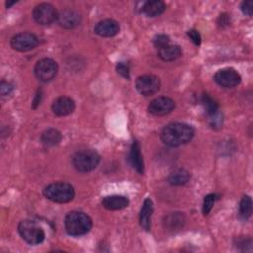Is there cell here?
<instances>
[{"mask_svg": "<svg viewBox=\"0 0 253 253\" xmlns=\"http://www.w3.org/2000/svg\"><path fill=\"white\" fill-rule=\"evenodd\" d=\"M166 9V5L164 2L159 0L146 1L143 3L141 11L147 17H156L164 12Z\"/></svg>", "mask_w": 253, "mask_h": 253, "instance_id": "obj_19", "label": "cell"}, {"mask_svg": "<svg viewBox=\"0 0 253 253\" xmlns=\"http://www.w3.org/2000/svg\"><path fill=\"white\" fill-rule=\"evenodd\" d=\"M61 138L60 131L55 128H47L41 135V140L45 146H54L60 142Z\"/></svg>", "mask_w": 253, "mask_h": 253, "instance_id": "obj_22", "label": "cell"}, {"mask_svg": "<svg viewBox=\"0 0 253 253\" xmlns=\"http://www.w3.org/2000/svg\"><path fill=\"white\" fill-rule=\"evenodd\" d=\"M175 108V102L169 97H158L152 100L148 105V112L153 116H165L171 113Z\"/></svg>", "mask_w": 253, "mask_h": 253, "instance_id": "obj_11", "label": "cell"}, {"mask_svg": "<svg viewBox=\"0 0 253 253\" xmlns=\"http://www.w3.org/2000/svg\"><path fill=\"white\" fill-rule=\"evenodd\" d=\"M16 2L15 1H13V2H6V6H7V8H10L13 4H15Z\"/></svg>", "mask_w": 253, "mask_h": 253, "instance_id": "obj_32", "label": "cell"}, {"mask_svg": "<svg viewBox=\"0 0 253 253\" xmlns=\"http://www.w3.org/2000/svg\"><path fill=\"white\" fill-rule=\"evenodd\" d=\"M94 32L100 37H114L120 32V25L113 19H105L96 24Z\"/></svg>", "mask_w": 253, "mask_h": 253, "instance_id": "obj_14", "label": "cell"}, {"mask_svg": "<svg viewBox=\"0 0 253 253\" xmlns=\"http://www.w3.org/2000/svg\"><path fill=\"white\" fill-rule=\"evenodd\" d=\"M215 202V195L214 194H209L205 197L204 199V204H203V212L205 215L209 214L210 211H211L213 205Z\"/></svg>", "mask_w": 253, "mask_h": 253, "instance_id": "obj_25", "label": "cell"}, {"mask_svg": "<svg viewBox=\"0 0 253 253\" xmlns=\"http://www.w3.org/2000/svg\"><path fill=\"white\" fill-rule=\"evenodd\" d=\"M64 227L68 234L73 236L84 235L92 227V219L82 211H70L64 218Z\"/></svg>", "mask_w": 253, "mask_h": 253, "instance_id": "obj_2", "label": "cell"}, {"mask_svg": "<svg viewBox=\"0 0 253 253\" xmlns=\"http://www.w3.org/2000/svg\"><path fill=\"white\" fill-rule=\"evenodd\" d=\"M129 161L132 165V167L139 173L143 174L144 171V164H143V159L142 155L140 152V145L138 141H133L130 147V152H129Z\"/></svg>", "mask_w": 253, "mask_h": 253, "instance_id": "obj_16", "label": "cell"}, {"mask_svg": "<svg viewBox=\"0 0 253 253\" xmlns=\"http://www.w3.org/2000/svg\"><path fill=\"white\" fill-rule=\"evenodd\" d=\"M201 102L210 118L219 113L217 103L209 94H203L201 97Z\"/></svg>", "mask_w": 253, "mask_h": 253, "instance_id": "obj_23", "label": "cell"}, {"mask_svg": "<svg viewBox=\"0 0 253 253\" xmlns=\"http://www.w3.org/2000/svg\"><path fill=\"white\" fill-rule=\"evenodd\" d=\"M252 213V200L249 196H244L239 205V214L243 219H247Z\"/></svg>", "mask_w": 253, "mask_h": 253, "instance_id": "obj_24", "label": "cell"}, {"mask_svg": "<svg viewBox=\"0 0 253 253\" xmlns=\"http://www.w3.org/2000/svg\"><path fill=\"white\" fill-rule=\"evenodd\" d=\"M18 231L21 237L31 245L42 243L45 236L43 229L31 219L22 220L18 225Z\"/></svg>", "mask_w": 253, "mask_h": 253, "instance_id": "obj_5", "label": "cell"}, {"mask_svg": "<svg viewBox=\"0 0 253 253\" xmlns=\"http://www.w3.org/2000/svg\"><path fill=\"white\" fill-rule=\"evenodd\" d=\"M241 11L247 16L252 15V1H244L241 4Z\"/></svg>", "mask_w": 253, "mask_h": 253, "instance_id": "obj_30", "label": "cell"}, {"mask_svg": "<svg viewBox=\"0 0 253 253\" xmlns=\"http://www.w3.org/2000/svg\"><path fill=\"white\" fill-rule=\"evenodd\" d=\"M58 70L57 63L51 58H42L39 60L34 68L35 75L40 81L48 82L52 80Z\"/></svg>", "mask_w": 253, "mask_h": 253, "instance_id": "obj_6", "label": "cell"}, {"mask_svg": "<svg viewBox=\"0 0 253 253\" xmlns=\"http://www.w3.org/2000/svg\"><path fill=\"white\" fill-rule=\"evenodd\" d=\"M56 21L58 22L59 26L64 29H73L80 25L81 16L74 10L65 9L58 13Z\"/></svg>", "mask_w": 253, "mask_h": 253, "instance_id": "obj_12", "label": "cell"}, {"mask_svg": "<svg viewBox=\"0 0 253 253\" xmlns=\"http://www.w3.org/2000/svg\"><path fill=\"white\" fill-rule=\"evenodd\" d=\"M135 87L141 95L150 96L160 89V80L155 75H142L136 79Z\"/></svg>", "mask_w": 253, "mask_h": 253, "instance_id": "obj_10", "label": "cell"}, {"mask_svg": "<svg viewBox=\"0 0 253 253\" xmlns=\"http://www.w3.org/2000/svg\"><path fill=\"white\" fill-rule=\"evenodd\" d=\"M152 211H153L152 201L150 199H145L139 214V223H140V226L146 231L150 229Z\"/></svg>", "mask_w": 253, "mask_h": 253, "instance_id": "obj_17", "label": "cell"}, {"mask_svg": "<svg viewBox=\"0 0 253 253\" xmlns=\"http://www.w3.org/2000/svg\"><path fill=\"white\" fill-rule=\"evenodd\" d=\"M75 109L74 101L66 96H61L55 99L52 103L51 110L54 115L58 117H64L70 115Z\"/></svg>", "mask_w": 253, "mask_h": 253, "instance_id": "obj_13", "label": "cell"}, {"mask_svg": "<svg viewBox=\"0 0 253 253\" xmlns=\"http://www.w3.org/2000/svg\"><path fill=\"white\" fill-rule=\"evenodd\" d=\"M117 72L123 77L129 79V67L126 62H119L116 66Z\"/></svg>", "mask_w": 253, "mask_h": 253, "instance_id": "obj_27", "label": "cell"}, {"mask_svg": "<svg viewBox=\"0 0 253 253\" xmlns=\"http://www.w3.org/2000/svg\"><path fill=\"white\" fill-rule=\"evenodd\" d=\"M188 36L191 39V41L196 44L199 45L201 43V35L198 31L196 30H190L188 31Z\"/></svg>", "mask_w": 253, "mask_h": 253, "instance_id": "obj_29", "label": "cell"}, {"mask_svg": "<svg viewBox=\"0 0 253 253\" xmlns=\"http://www.w3.org/2000/svg\"><path fill=\"white\" fill-rule=\"evenodd\" d=\"M190 173L186 169L180 168L174 170L169 174L168 182L173 186H182L190 180Z\"/></svg>", "mask_w": 253, "mask_h": 253, "instance_id": "obj_21", "label": "cell"}, {"mask_svg": "<svg viewBox=\"0 0 253 253\" xmlns=\"http://www.w3.org/2000/svg\"><path fill=\"white\" fill-rule=\"evenodd\" d=\"M43 195L51 202L65 204L73 200L75 196L74 188L65 182H56L43 189Z\"/></svg>", "mask_w": 253, "mask_h": 253, "instance_id": "obj_3", "label": "cell"}, {"mask_svg": "<svg viewBox=\"0 0 253 253\" xmlns=\"http://www.w3.org/2000/svg\"><path fill=\"white\" fill-rule=\"evenodd\" d=\"M182 51L177 44H168L158 50V56L163 61H173L180 57Z\"/></svg>", "mask_w": 253, "mask_h": 253, "instance_id": "obj_20", "label": "cell"}, {"mask_svg": "<svg viewBox=\"0 0 253 253\" xmlns=\"http://www.w3.org/2000/svg\"><path fill=\"white\" fill-rule=\"evenodd\" d=\"M185 220V215L182 212H171L164 217L163 224L167 230L175 231L183 227Z\"/></svg>", "mask_w": 253, "mask_h": 253, "instance_id": "obj_18", "label": "cell"}, {"mask_svg": "<svg viewBox=\"0 0 253 253\" xmlns=\"http://www.w3.org/2000/svg\"><path fill=\"white\" fill-rule=\"evenodd\" d=\"M100 162V155L93 149H82L72 156V165L79 172H90Z\"/></svg>", "mask_w": 253, "mask_h": 253, "instance_id": "obj_4", "label": "cell"}, {"mask_svg": "<svg viewBox=\"0 0 253 253\" xmlns=\"http://www.w3.org/2000/svg\"><path fill=\"white\" fill-rule=\"evenodd\" d=\"M194 134L192 126L185 123H171L162 129L161 140L168 146L177 147L188 143Z\"/></svg>", "mask_w": 253, "mask_h": 253, "instance_id": "obj_1", "label": "cell"}, {"mask_svg": "<svg viewBox=\"0 0 253 253\" xmlns=\"http://www.w3.org/2000/svg\"><path fill=\"white\" fill-rule=\"evenodd\" d=\"M169 42H170V39L167 35H164V34H159V35H156L153 39V44L157 47V48H162L166 45L169 44Z\"/></svg>", "mask_w": 253, "mask_h": 253, "instance_id": "obj_26", "label": "cell"}, {"mask_svg": "<svg viewBox=\"0 0 253 253\" xmlns=\"http://www.w3.org/2000/svg\"><path fill=\"white\" fill-rule=\"evenodd\" d=\"M128 199L121 195L107 196L102 200V206L109 211H119L128 206Z\"/></svg>", "mask_w": 253, "mask_h": 253, "instance_id": "obj_15", "label": "cell"}, {"mask_svg": "<svg viewBox=\"0 0 253 253\" xmlns=\"http://www.w3.org/2000/svg\"><path fill=\"white\" fill-rule=\"evenodd\" d=\"M41 100H42V91L39 90L38 93L36 94V97H35L34 101H33V106H32V108H33V109H36V108L41 104Z\"/></svg>", "mask_w": 253, "mask_h": 253, "instance_id": "obj_31", "label": "cell"}, {"mask_svg": "<svg viewBox=\"0 0 253 253\" xmlns=\"http://www.w3.org/2000/svg\"><path fill=\"white\" fill-rule=\"evenodd\" d=\"M58 13L49 3H41L34 8L33 17L40 25H49L57 20Z\"/></svg>", "mask_w": 253, "mask_h": 253, "instance_id": "obj_7", "label": "cell"}, {"mask_svg": "<svg viewBox=\"0 0 253 253\" xmlns=\"http://www.w3.org/2000/svg\"><path fill=\"white\" fill-rule=\"evenodd\" d=\"M11 46L18 51H29L39 44V39L32 33H20L11 39Z\"/></svg>", "mask_w": 253, "mask_h": 253, "instance_id": "obj_8", "label": "cell"}, {"mask_svg": "<svg viewBox=\"0 0 253 253\" xmlns=\"http://www.w3.org/2000/svg\"><path fill=\"white\" fill-rule=\"evenodd\" d=\"M213 79L221 87L232 88L240 83L241 76L235 69L231 67H226L218 70L214 74Z\"/></svg>", "mask_w": 253, "mask_h": 253, "instance_id": "obj_9", "label": "cell"}, {"mask_svg": "<svg viewBox=\"0 0 253 253\" xmlns=\"http://www.w3.org/2000/svg\"><path fill=\"white\" fill-rule=\"evenodd\" d=\"M13 91V86L11 83L6 81H1L0 83V94L2 97L9 96Z\"/></svg>", "mask_w": 253, "mask_h": 253, "instance_id": "obj_28", "label": "cell"}]
</instances>
